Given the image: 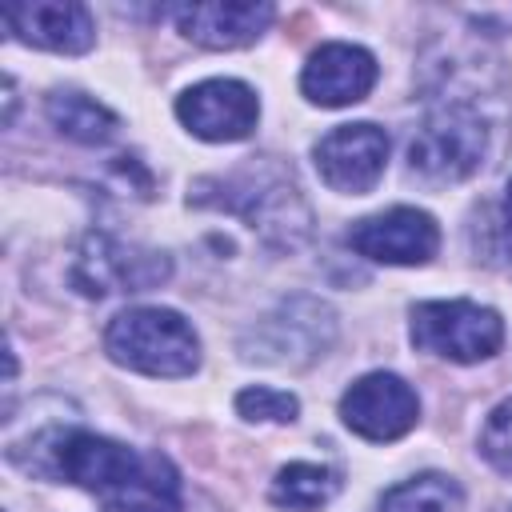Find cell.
Listing matches in <instances>:
<instances>
[{"label": "cell", "mask_w": 512, "mask_h": 512, "mask_svg": "<svg viewBox=\"0 0 512 512\" xmlns=\"http://www.w3.org/2000/svg\"><path fill=\"white\" fill-rule=\"evenodd\" d=\"M44 452L52 456L48 476L92 492L104 512H180V476L160 452H140L84 428H52Z\"/></svg>", "instance_id": "cell-1"}, {"label": "cell", "mask_w": 512, "mask_h": 512, "mask_svg": "<svg viewBox=\"0 0 512 512\" xmlns=\"http://www.w3.org/2000/svg\"><path fill=\"white\" fill-rule=\"evenodd\" d=\"M192 204L200 208H228L244 216L264 240L276 244H300L308 236V204L300 200L292 176L276 168L272 160H252L248 168L232 176H208L192 184Z\"/></svg>", "instance_id": "cell-2"}, {"label": "cell", "mask_w": 512, "mask_h": 512, "mask_svg": "<svg viewBox=\"0 0 512 512\" xmlns=\"http://www.w3.org/2000/svg\"><path fill=\"white\" fill-rule=\"evenodd\" d=\"M104 352L144 376H192L200 368V340L192 324L172 308H128L112 316Z\"/></svg>", "instance_id": "cell-3"}, {"label": "cell", "mask_w": 512, "mask_h": 512, "mask_svg": "<svg viewBox=\"0 0 512 512\" xmlns=\"http://www.w3.org/2000/svg\"><path fill=\"white\" fill-rule=\"evenodd\" d=\"M488 152V124L468 104H440L424 116L420 132L408 144V164L432 184L468 180Z\"/></svg>", "instance_id": "cell-4"}, {"label": "cell", "mask_w": 512, "mask_h": 512, "mask_svg": "<svg viewBox=\"0 0 512 512\" xmlns=\"http://www.w3.org/2000/svg\"><path fill=\"white\" fill-rule=\"evenodd\" d=\"M412 344L452 364H476L500 352L504 320L476 300H424L412 308Z\"/></svg>", "instance_id": "cell-5"}, {"label": "cell", "mask_w": 512, "mask_h": 512, "mask_svg": "<svg viewBox=\"0 0 512 512\" xmlns=\"http://www.w3.org/2000/svg\"><path fill=\"white\" fill-rule=\"evenodd\" d=\"M336 332V316L328 304L312 300V296H292L284 300L272 316L260 320L256 348H248V360H264V364H308L316 360Z\"/></svg>", "instance_id": "cell-6"}, {"label": "cell", "mask_w": 512, "mask_h": 512, "mask_svg": "<svg viewBox=\"0 0 512 512\" xmlns=\"http://www.w3.org/2000/svg\"><path fill=\"white\" fill-rule=\"evenodd\" d=\"M316 172L332 192L364 196L376 188L388 164V132L360 120V124H340L328 136L316 140L312 148Z\"/></svg>", "instance_id": "cell-7"}, {"label": "cell", "mask_w": 512, "mask_h": 512, "mask_svg": "<svg viewBox=\"0 0 512 512\" xmlns=\"http://www.w3.org/2000/svg\"><path fill=\"white\" fill-rule=\"evenodd\" d=\"M340 420L364 440H400L420 420L416 392L396 372H368L340 396Z\"/></svg>", "instance_id": "cell-8"}, {"label": "cell", "mask_w": 512, "mask_h": 512, "mask_svg": "<svg viewBox=\"0 0 512 512\" xmlns=\"http://www.w3.org/2000/svg\"><path fill=\"white\" fill-rule=\"evenodd\" d=\"M176 116L192 136L212 140V144H232V140H244L256 128L260 100L244 80L216 76V80L192 84L176 100Z\"/></svg>", "instance_id": "cell-9"}, {"label": "cell", "mask_w": 512, "mask_h": 512, "mask_svg": "<svg viewBox=\"0 0 512 512\" xmlns=\"http://www.w3.org/2000/svg\"><path fill=\"white\" fill-rule=\"evenodd\" d=\"M348 244L376 264H428L440 248V228L420 208H388L352 224Z\"/></svg>", "instance_id": "cell-10"}, {"label": "cell", "mask_w": 512, "mask_h": 512, "mask_svg": "<svg viewBox=\"0 0 512 512\" xmlns=\"http://www.w3.org/2000/svg\"><path fill=\"white\" fill-rule=\"evenodd\" d=\"M72 280L80 284V292L88 296H108V292H144L160 280H168V260L156 252H140V248H124L108 236H88L80 256H76V272Z\"/></svg>", "instance_id": "cell-11"}, {"label": "cell", "mask_w": 512, "mask_h": 512, "mask_svg": "<svg viewBox=\"0 0 512 512\" xmlns=\"http://www.w3.org/2000/svg\"><path fill=\"white\" fill-rule=\"evenodd\" d=\"M380 68H376V56L360 44H320L304 72H300V88L312 104L320 108H344V104H356L372 92Z\"/></svg>", "instance_id": "cell-12"}, {"label": "cell", "mask_w": 512, "mask_h": 512, "mask_svg": "<svg viewBox=\"0 0 512 512\" xmlns=\"http://www.w3.org/2000/svg\"><path fill=\"white\" fill-rule=\"evenodd\" d=\"M4 24L16 40L48 48V52H88L96 44V24L84 4L72 0H32V4H8Z\"/></svg>", "instance_id": "cell-13"}, {"label": "cell", "mask_w": 512, "mask_h": 512, "mask_svg": "<svg viewBox=\"0 0 512 512\" xmlns=\"http://www.w3.org/2000/svg\"><path fill=\"white\" fill-rule=\"evenodd\" d=\"M176 28L204 48H244L272 24V4H184L172 12Z\"/></svg>", "instance_id": "cell-14"}, {"label": "cell", "mask_w": 512, "mask_h": 512, "mask_svg": "<svg viewBox=\"0 0 512 512\" xmlns=\"http://www.w3.org/2000/svg\"><path fill=\"white\" fill-rule=\"evenodd\" d=\"M44 112L48 120L76 144H104L116 136L120 128V116L108 112L100 100L76 92V88H56L48 100H44Z\"/></svg>", "instance_id": "cell-15"}, {"label": "cell", "mask_w": 512, "mask_h": 512, "mask_svg": "<svg viewBox=\"0 0 512 512\" xmlns=\"http://www.w3.org/2000/svg\"><path fill=\"white\" fill-rule=\"evenodd\" d=\"M336 492H340V476H336L332 468L296 460V464H288V468L276 472L268 496H272L276 508H288V512H316V508H324Z\"/></svg>", "instance_id": "cell-16"}, {"label": "cell", "mask_w": 512, "mask_h": 512, "mask_svg": "<svg viewBox=\"0 0 512 512\" xmlns=\"http://www.w3.org/2000/svg\"><path fill=\"white\" fill-rule=\"evenodd\" d=\"M380 512H464V488L444 472H420L388 488Z\"/></svg>", "instance_id": "cell-17"}, {"label": "cell", "mask_w": 512, "mask_h": 512, "mask_svg": "<svg viewBox=\"0 0 512 512\" xmlns=\"http://www.w3.org/2000/svg\"><path fill=\"white\" fill-rule=\"evenodd\" d=\"M236 412H240L244 420L292 424V420L300 416V400H296L292 392H284V388H264V384H256V388H244V392L236 396Z\"/></svg>", "instance_id": "cell-18"}, {"label": "cell", "mask_w": 512, "mask_h": 512, "mask_svg": "<svg viewBox=\"0 0 512 512\" xmlns=\"http://www.w3.org/2000/svg\"><path fill=\"white\" fill-rule=\"evenodd\" d=\"M480 452L496 472L512 476V400H504L488 412V420L480 428Z\"/></svg>", "instance_id": "cell-19"}, {"label": "cell", "mask_w": 512, "mask_h": 512, "mask_svg": "<svg viewBox=\"0 0 512 512\" xmlns=\"http://www.w3.org/2000/svg\"><path fill=\"white\" fill-rule=\"evenodd\" d=\"M504 224L512 232V180H508V192H504Z\"/></svg>", "instance_id": "cell-20"}]
</instances>
